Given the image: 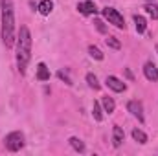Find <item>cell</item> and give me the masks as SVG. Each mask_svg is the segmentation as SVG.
I'll list each match as a JSON object with an SVG mask.
<instances>
[{"label":"cell","mask_w":158,"mask_h":156,"mask_svg":"<svg viewBox=\"0 0 158 156\" xmlns=\"http://www.w3.org/2000/svg\"><path fill=\"white\" fill-rule=\"evenodd\" d=\"M2 7V42L6 48H13L15 44V7L13 0H0Z\"/></svg>","instance_id":"cell-1"},{"label":"cell","mask_w":158,"mask_h":156,"mask_svg":"<svg viewBox=\"0 0 158 156\" xmlns=\"http://www.w3.org/2000/svg\"><path fill=\"white\" fill-rule=\"evenodd\" d=\"M30 61H31V33L26 26H20L19 37H17V68L20 76L26 74Z\"/></svg>","instance_id":"cell-2"},{"label":"cell","mask_w":158,"mask_h":156,"mask_svg":"<svg viewBox=\"0 0 158 156\" xmlns=\"http://www.w3.org/2000/svg\"><path fill=\"white\" fill-rule=\"evenodd\" d=\"M4 145H6V149H7V151H11V153L20 151V149L24 147V134H22V132H19V130L9 132V134L4 138Z\"/></svg>","instance_id":"cell-3"},{"label":"cell","mask_w":158,"mask_h":156,"mask_svg":"<svg viewBox=\"0 0 158 156\" xmlns=\"http://www.w3.org/2000/svg\"><path fill=\"white\" fill-rule=\"evenodd\" d=\"M103 17L109 20V24H114V26L119 28V30H123V28H125L123 15L119 13L118 9H114V7H105V9H103Z\"/></svg>","instance_id":"cell-4"},{"label":"cell","mask_w":158,"mask_h":156,"mask_svg":"<svg viewBox=\"0 0 158 156\" xmlns=\"http://www.w3.org/2000/svg\"><path fill=\"white\" fill-rule=\"evenodd\" d=\"M127 110H129L134 117H138L140 123H143V119H145V117H143V105H142L138 99L129 101V103H127Z\"/></svg>","instance_id":"cell-5"},{"label":"cell","mask_w":158,"mask_h":156,"mask_svg":"<svg viewBox=\"0 0 158 156\" xmlns=\"http://www.w3.org/2000/svg\"><path fill=\"white\" fill-rule=\"evenodd\" d=\"M107 86L110 88V90H114V92H123L125 88H127V84L121 81V79H118V77H114V76H109L107 77Z\"/></svg>","instance_id":"cell-6"},{"label":"cell","mask_w":158,"mask_h":156,"mask_svg":"<svg viewBox=\"0 0 158 156\" xmlns=\"http://www.w3.org/2000/svg\"><path fill=\"white\" fill-rule=\"evenodd\" d=\"M77 11L81 13V15H96L98 7L94 6V2H90V0H85V2L77 4Z\"/></svg>","instance_id":"cell-7"},{"label":"cell","mask_w":158,"mask_h":156,"mask_svg":"<svg viewBox=\"0 0 158 156\" xmlns=\"http://www.w3.org/2000/svg\"><path fill=\"white\" fill-rule=\"evenodd\" d=\"M143 74H145V77L149 79V81H153V83L158 81V68H156V64H153V63H145Z\"/></svg>","instance_id":"cell-8"},{"label":"cell","mask_w":158,"mask_h":156,"mask_svg":"<svg viewBox=\"0 0 158 156\" xmlns=\"http://www.w3.org/2000/svg\"><path fill=\"white\" fill-rule=\"evenodd\" d=\"M125 142V132H123V129L121 127H114L112 129V145L114 147H121V143Z\"/></svg>","instance_id":"cell-9"},{"label":"cell","mask_w":158,"mask_h":156,"mask_svg":"<svg viewBox=\"0 0 158 156\" xmlns=\"http://www.w3.org/2000/svg\"><path fill=\"white\" fill-rule=\"evenodd\" d=\"M37 9H39L40 15H44V17H46V15H50V13H52V9H53V2H52V0H42L39 6H37Z\"/></svg>","instance_id":"cell-10"},{"label":"cell","mask_w":158,"mask_h":156,"mask_svg":"<svg viewBox=\"0 0 158 156\" xmlns=\"http://www.w3.org/2000/svg\"><path fill=\"white\" fill-rule=\"evenodd\" d=\"M101 105H103V110H105L107 114H112V112H114V109H116L114 99H112V97H109V96H105V97L101 99Z\"/></svg>","instance_id":"cell-11"},{"label":"cell","mask_w":158,"mask_h":156,"mask_svg":"<svg viewBox=\"0 0 158 156\" xmlns=\"http://www.w3.org/2000/svg\"><path fill=\"white\" fill-rule=\"evenodd\" d=\"M37 79L39 81H48L50 79V70L44 63H39V66H37Z\"/></svg>","instance_id":"cell-12"},{"label":"cell","mask_w":158,"mask_h":156,"mask_svg":"<svg viewBox=\"0 0 158 156\" xmlns=\"http://www.w3.org/2000/svg\"><path fill=\"white\" fill-rule=\"evenodd\" d=\"M134 26H136V31L138 33H143L145 30H147V22H145V18L142 17V15H134Z\"/></svg>","instance_id":"cell-13"},{"label":"cell","mask_w":158,"mask_h":156,"mask_svg":"<svg viewBox=\"0 0 158 156\" xmlns=\"http://www.w3.org/2000/svg\"><path fill=\"white\" fill-rule=\"evenodd\" d=\"M132 138H134V142H138V143H147V134L143 132V130H140V129H134L132 130Z\"/></svg>","instance_id":"cell-14"},{"label":"cell","mask_w":158,"mask_h":156,"mask_svg":"<svg viewBox=\"0 0 158 156\" xmlns=\"http://www.w3.org/2000/svg\"><path fill=\"white\" fill-rule=\"evenodd\" d=\"M92 116H94L96 121H101L103 119V110H101V105L98 101H94V105H92Z\"/></svg>","instance_id":"cell-15"},{"label":"cell","mask_w":158,"mask_h":156,"mask_svg":"<svg viewBox=\"0 0 158 156\" xmlns=\"http://www.w3.org/2000/svg\"><path fill=\"white\" fill-rule=\"evenodd\" d=\"M88 53H90V57L92 59H96V61H103V53H101V50L98 48V46H88Z\"/></svg>","instance_id":"cell-16"},{"label":"cell","mask_w":158,"mask_h":156,"mask_svg":"<svg viewBox=\"0 0 158 156\" xmlns=\"http://www.w3.org/2000/svg\"><path fill=\"white\" fill-rule=\"evenodd\" d=\"M68 142H70V145H72V147H74V149H76L77 153H85V143H83V142H81L79 138L72 136V138H70Z\"/></svg>","instance_id":"cell-17"},{"label":"cell","mask_w":158,"mask_h":156,"mask_svg":"<svg viewBox=\"0 0 158 156\" xmlns=\"http://www.w3.org/2000/svg\"><path fill=\"white\" fill-rule=\"evenodd\" d=\"M143 9L147 11V15H149L151 18L158 20V6H156V4H145V7H143Z\"/></svg>","instance_id":"cell-18"},{"label":"cell","mask_w":158,"mask_h":156,"mask_svg":"<svg viewBox=\"0 0 158 156\" xmlns=\"http://www.w3.org/2000/svg\"><path fill=\"white\" fill-rule=\"evenodd\" d=\"M86 83H88V86L94 88V90H99V88H101V84L98 83V77H96L94 74H88V76H86Z\"/></svg>","instance_id":"cell-19"},{"label":"cell","mask_w":158,"mask_h":156,"mask_svg":"<svg viewBox=\"0 0 158 156\" xmlns=\"http://www.w3.org/2000/svg\"><path fill=\"white\" fill-rule=\"evenodd\" d=\"M105 42H107V46H109V48H112V50H119V48H121V42H119L116 37H112V35H110V37H107Z\"/></svg>","instance_id":"cell-20"},{"label":"cell","mask_w":158,"mask_h":156,"mask_svg":"<svg viewBox=\"0 0 158 156\" xmlns=\"http://www.w3.org/2000/svg\"><path fill=\"white\" fill-rule=\"evenodd\" d=\"M94 26L98 28V31H99V33H103V35L107 33V26L103 24V20H99V18H94Z\"/></svg>","instance_id":"cell-21"},{"label":"cell","mask_w":158,"mask_h":156,"mask_svg":"<svg viewBox=\"0 0 158 156\" xmlns=\"http://www.w3.org/2000/svg\"><path fill=\"white\" fill-rule=\"evenodd\" d=\"M57 77L61 79V81H64V83H66L68 86H72V84H74V83H72V79L68 77V74H64L63 70H59V72H57Z\"/></svg>","instance_id":"cell-22"},{"label":"cell","mask_w":158,"mask_h":156,"mask_svg":"<svg viewBox=\"0 0 158 156\" xmlns=\"http://www.w3.org/2000/svg\"><path fill=\"white\" fill-rule=\"evenodd\" d=\"M125 74H127V77H129V79H132V74H131V70H129V68L125 70Z\"/></svg>","instance_id":"cell-23"},{"label":"cell","mask_w":158,"mask_h":156,"mask_svg":"<svg viewBox=\"0 0 158 156\" xmlns=\"http://www.w3.org/2000/svg\"><path fill=\"white\" fill-rule=\"evenodd\" d=\"M156 51H158V44H156Z\"/></svg>","instance_id":"cell-24"}]
</instances>
